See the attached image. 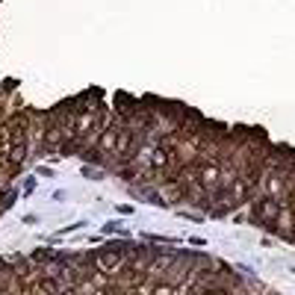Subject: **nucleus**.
I'll list each match as a JSON object with an SVG mask.
<instances>
[{
    "instance_id": "f257e3e1",
    "label": "nucleus",
    "mask_w": 295,
    "mask_h": 295,
    "mask_svg": "<svg viewBox=\"0 0 295 295\" xmlns=\"http://www.w3.org/2000/svg\"><path fill=\"white\" fill-rule=\"evenodd\" d=\"M92 263H95V269H98V272H103V275H109V278L121 275V272L127 269V254H124V245H109V248L98 251V254L92 257Z\"/></svg>"
},
{
    "instance_id": "f03ea898",
    "label": "nucleus",
    "mask_w": 295,
    "mask_h": 295,
    "mask_svg": "<svg viewBox=\"0 0 295 295\" xmlns=\"http://www.w3.org/2000/svg\"><path fill=\"white\" fill-rule=\"evenodd\" d=\"M251 201H254V207H251V221H254V225H260V228H269V230H272V225H275V218H278L283 201L269 198V195H257V198H251Z\"/></svg>"
},
{
    "instance_id": "7ed1b4c3",
    "label": "nucleus",
    "mask_w": 295,
    "mask_h": 295,
    "mask_svg": "<svg viewBox=\"0 0 295 295\" xmlns=\"http://www.w3.org/2000/svg\"><path fill=\"white\" fill-rule=\"evenodd\" d=\"M27 295H59V283L53 275H33L27 283Z\"/></svg>"
},
{
    "instance_id": "20e7f679",
    "label": "nucleus",
    "mask_w": 295,
    "mask_h": 295,
    "mask_svg": "<svg viewBox=\"0 0 295 295\" xmlns=\"http://www.w3.org/2000/svg\"><path fill=\"white\" fill-rule=\"evenodd\" d=\"M198 295H233V289H228V286H207Z\"/></svg>"
}]
</instances>
